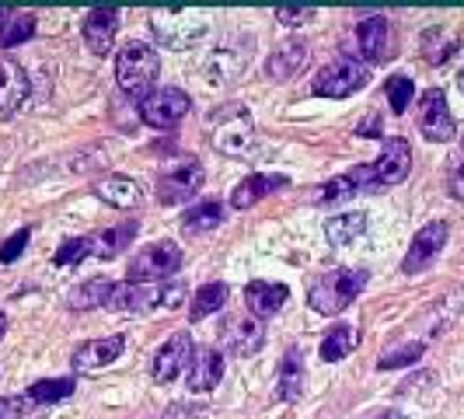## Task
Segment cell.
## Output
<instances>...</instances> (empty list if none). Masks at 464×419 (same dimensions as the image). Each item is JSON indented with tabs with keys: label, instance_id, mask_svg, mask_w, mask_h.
<instances>
[{
	"label": "cell",
	"instance_id": "6da1fadb",
	"mask_svg": "<svg viewBox=\"0 0 464 419\" xmlns=\"http://www.w3.org/2000/svg\"><path fill=\"white\" fill-rule=\"evenodd\" d=\"M157 70H161V56L147 42H126L116 52V84L126 91L129 98H147L154 91Z\"/></svg>",
	"mask_w": 464,
	"mask_h": 419
},
{
	"label": "cell",
	"instance_id": "7a4b0ae2",
	"mask_svg": "<svg viewBox=\"0 0 464 419\" xmlns=\"http://www.w3.org/2000/svg\"><path fill=\"white\" fill-rule=\"evenodd\" d=\"M367 280H370L367 269H332V273H325V276H318V280L311 284L308 304L318 314L346 312V308L357 301V293L367 287Z\"/></svg>",
	"mask_w": 464,
	"mask_h": 419
},
{
	"label": "cell",
	"instance_id": "3957f363",
	"mask_svg": "<svg viewBox=\"0 0 464 419\" xmlns=\"http://www.w3.org/2000/svg\"><path fill=\"white\" fill-rule=\"evenodd\" d=\"M213 147L227 157H255V123L245 108H224L213 116Z\"/></svg>",
	"mask_w": 464,
	"mask_h": 419
},
{
	"label": "cell",
	"instance_id": "277c9868",
	"mask_svg": "<svg viewBox=\"0 0 464 419\" xmlns=\"http://www.w3.org/2000/svg\"><path fill=\"white\" fill-rule=\"evenodd\" d=\"M181 293L185 287L181 284H172V287H144V284H116L112 293H108V304L112 312H129V314H144V312H154V308H175L181 304Z\"/></svg>",
	"mask_w": 464,
	"mask_h": 419
},
{
	"label": "cell",
	"instance_id": "5b68a950",
	"mask_svg": "<svg viewBox=\"0 0 464 419\" xmlns=\"http://www.w3.org/2000/svg\"><path fill=\"white\" fill-rule=\"evenodd\" d=\"M203 182H207V172H203V164L196 157H175L157 179V200L164 207L185 203L203 189Z\"/></svg>",
	"mask_w": 464,
	"mask_h": 419
},
{
	"label": "cell",
	"instance_id": "8992f818",
	"mask_svg": "<svg viewBox=\"0 0 464 419\" xmlns=\"http://www.w3.org/2000/svg\"><path fill=\"white\" fill-rule=\"evenodd\" d=\"M151 28L168 50H189L192 42H200L207 35L209 22L200 11H154Z\"/></svg>",
	"mask_w": 464,
	"mask_h": 419
},
{
	"label": "cell",
	"instance_id": "52a82bcc",
	"mask_svg": "<svg viewBox=\"0 0 464 419\" xmlns=\"http://www.w3.org/2000/svg\"><path fill=\"white\" fill-rule=\"evenodd\" d=\"M181 265V248L175 241H157L136 252V259L129 262V284H157L168 280Z\"/></svg>",
	"mask_w": 464,
	"mask_h": 419
},
{
	"label": "cell",
	"instance_id": "ba28073f",
	"mask_svg": "<svg viewBox=\"0 0 464 419\" xmlns=\"http://www.w3.org/2000/svg\"><path fill=\"white\" fill-rule=\"evenodd\" d=\"M367 70H363V63L357 60H339V63H329V67H321L314 80H311V91L318 95V98H346V95H353V91H360L363 84H367Z\"/></svg>",
	"mask_w": 464,
	"mask_h": 419
},
{
	"label": "cell",
	"instance_id": "9c48e42d",
	"mask_svg": "<svg viewBox=\"0 0 464 419\" xmlns=\"http://www.w3.org/2000/svg\"><path fill=\"white\" fill-rule=\"evenodd\" d=\"M189 108H192V98L181 88H154L140 102V119L154 130H168V126H175L179 119L189 116Z\"/></svg>",
	"mask_w": 464,
	"mask_h": 419
},
{
	"label": "cell",
	"instance_id": "30bf717a",
	"mask_svg": "<svg viewBox=\"0 0 464 419\" xmlns=\"http://www.w3.org/2000/svg\"><path fill=\"white\" fill-rule=\"evenodd\" d=\"M409 168H413V147H409V140L391 136L385 144V154L370 164V172H374V189H387V185L405 182V179H409Z\"/></svg>",
	"mask_w": 464,
	"mask_h": 419
},
{
	"label": "cell",
	"instance_id": "8fae6325",
	"mask_svg": "<svg viewBox=\"0 0 464 419\" xmlns=\"http://www.w3.org/2000/svg\"><path fill=\"white\" fill-rule=\"evenodd\" d=\"M419 130L426 140L433 144H447L454 136V116L447 108V98L440 88H430L422 98H419Z\"/></svg>",
	"mask_w": 464,
	"mask_h": 419
},
{
	"label": "cell",
	"instance_id": "7c38bea8",
	"mask_svg": "<svg viewBox=\"0 0 464 419\" xmlns=\"http://www.w3.org/2000/svg\"><path fill=\"white\" fill-rule=\"evenodd\" d=\"M357 42L367 63H385L394 56V28L381 14H370L357 25Z\"/></svg>",
	"mask_w": 464,
	"mask_h": 419
},
{
	"label": "cell",
	"instance_id": "4fadbf2b",
	"mask_svg": "<svg viewBox=\"0 0 464 419\" xmlns=\"http://www.w3.org/2000/svg\"><path fill=\"white\" fill-rule=\"evenodd\" d=\"M220 342L231 349L234 357H252V353L262 349V342H265V325L258 321L255 314L227 318L224 329H220Z\"/></svg>",
	"mask_w": 464,
	"mask_h": 419
},
{
	"label": "cell",
	"instance_id": "5bb4252c",
	"mask_svg": "<svg viewBox=\"0 0 464 419\" xmlns=\"http://www.w3.org/2000/svg\"><path fill=\"white\" fill-rule=\"evenodd\" d=\"M443 245H447V224H443V220L426 224V228L413 237V245H409V252H405V259H402V273H409V276L422 273V269L443 252Z\"/></svg>",
	"mask_w": 464,
	"mask_h": 419
},
{
	"label": "cell",
	"instance_id": "9a60e30c",
	"mask_svg": "<svg viewBox=\"0 0 464 419\" xmlns=\"http://www.w3.org/2000/svg\"><path fill=\"white\" fill-rule=\"evenodd\" d=\"M196 346H192V336L189 332H175L172 340L157 349L154 357V381L157 385H168L175 381L181 370H189V360H192Z\"/></svg>",
	"mask_w": 464,
	"mask_h": 419
},
{
	"label": "cell",
	"instance_id": "2e32d148",
	"mask_svg": "<svg viewBox=\"0 0 464 419\" xmlns=\"http://www.w3.org/2000/svg\"><path fill=\"white\" fill-rule=\"evenodd\" d=\"M80 32H84L88 50L95 52V56H105V52L112 50L116 32H119V11H116V7H95V11L84 18Z\"/></svg>",
	"mask_w": 464,
	"mask_h": 419
},
{
	"label": "cell",
	"instance_id": "e0dca14e",
	"mask_svg": "<svg viewBox=\"0 0 464 419\" xmlns=\"http://www.w3.org/2000/svg\"><path fill=\"white\" fill-rule=\"evenodd\" d=\"M28 98V74L22 63L14 60H0V119L14 116Z\"/></svg>",
	"mask_w": 464,
	"mask_h": 419
},
{
	"label": "cell",
	"instance_id": "ac0fdd59",
	"mask_svg": "<svg viewBox=\"0 0 464 419\" xmlns=\"http://www.w3.org/2000/svg\"><path fill=\"white\" fill-rule=\"evenodd\" d=\"M185 374H189L185 377L189 381V392H209V388H217V381L224 374V357L217 349H209V346H196V353H192Z\"/></svg>",
	"mask_w": 464,
	"mask_h": 419
},
{
	"label": "cell",
	"instance_id": "d6986e66",
	"mask_svg": "<svg viewBox=\"0 0 464 419\" xmlns=\"http://www.w3.org/2000/svg\"><path fill=\"white\" fill-rule=\"evenodd\" d=\"M123 346H126V342H123V336L88 340V342H80L78 349H74L70 364H74V370H102V367H108L112 360H119Z\"/></svg>",
	"mask_w": 464,
	"mask_h": 419
},
{
	"label": "cell",
	"instance_id": "ffe728a7",
	"mask_svg": "<svg viewBox=\"0 0 464 419\" xmlns=\"http://www.w3.org/2000/svg\"><path fill=\"white\" fill-rule=\"evenodd\" d=\"M308 52H311V46L304 42V39H297V35H293V39H286L283 46L265 60V74H269L273 80H290L297 70H304Z\"/></svg>",
	"mask_w": 464,
	"mask_h": 419
},
{
	"label": "cell",
	"instance_id": "44dd1931",
	"mask_svg": "<svg viewBox=\"0 0 464 419\" xmlns=\"http://www.w3.org/2000/svg\"><path fill=\"white\" fill-rule=\"evenodd\" d=\"M304 357L301 349H286L283 360H280V374H276V398L280 402H297L304 395Z\"/></svg>",
	"mask_w": 464,
	"mask_h": 419
},
{
	"label": "cell",
	"instance_id": "7402d4cb",
	"mask_svg": "<svg viewBox=\"0 0 464 419\" xmlns=\"http://www.w3.org/2000/svg\"><path fill=\"white\" fill-rule=\"evenodd\" d=\"M245 301H248V312L262 321V318L276 314L286 304V287L283 284H269V280H255L245 290Z\"/></svg>",
	"mask_w": 464,
	"mask_h": 419
},
{
	"label": "cell",
	"instance_id": "603a6c76",
	"mask_svg": "<svg viewBox=\"0 0 464 419\" xmlns=\"http://www.w3.org/2000/svg\"><path fill=\"white\" fill-rule=\"evenodd\" d=\"M280 189H286L283 175H248L245 182L234 189L231 207L234 210H248V207H255L258 200H265L269 192H280Z\"/></svg>",
	"mask_w": 464,
	"mask_h": 419
},
{
	"label": "cell",
	"instance_id": "cb8c5ba5",
	"mask_svg": "<svg viewBox=\"0 0 464 419\" xmlns=\"http://www.w3.org/2000/svg\"><path fill=\"white\" fill-rule=\"evenodd\" d=\"M95 192L116 210L140 207V185L133 182V179H126V175H105L102 182H95Z\"/></svg>",
	"mask_w": 464,
	"mask_h": 419
},
{
	"label": "cell",
	"instance_id": "d4e9b609",
	"mask_svg": "<svg viewBox=\"0 0 464 419\" xmlns=\"http://www.w3.org/2000/svg\"><path fill=\"white\" fill-rule=\"evenodd\" d=\"M224 203L220 200H203V203H196L192 210H185V217H181V231L185 235H209V231H217L220 224H224Z\"/></svg>",
	"mask_w": 464,
	"mask_h": 419
},
{
	"label": "cell",
	"instance_id": "484cf974",
	"mask_svg": "<svg viewBox=\"0 0 464 419\" xmlns=\"http://www.w3.org/2000/svg\"><path fill=\"white\" fill-rule=\"evenodd\" d=\"M35 35V14L28 11H0V50L22 46Z\"/></svg>",
	"mask_w": 464,
	"mask_h": 419
},
{
	"label": "cell",
	"instance_id": "4316f807",
	"mask_svg": "<svg viewBox=\"0 0 464 419\" xmlns=\"http://www.w3.org/2000/svg\"><path fill=\"white\" fill-rule=\"evenodd\" d=\"M112 287H116L112 280H105V276H91V280H84V284H78V287L67 293V304H70V308H78V312H88V308H105Z\"/></svg>",
	"mask_w": 464,
	"mask_h": 419
},
{
	"label": "cell",
	"instance_id": "83f0119b",
	"mask_svg": "<svg viewBox=\"0 0 464 419\" xmlns=\"http://www.w3.org/2000/svg\"><path fill=\"white\" fill-rule=\"evenodd\" d=\"M360 342V329L357 325H336L325 340H321V360L336 364V360H346Z\"/></svg>",
	"mask_w": 464,
	"mask_h": 419
},
{
	"label": "cell",
	"instance_id": "f1b7e54d",
	"mask_svg": "<svg viewBox=\"0 0 464 419\" xmlns=\"http://www.w3.org/2000/svg\"><path fill=\"white\" fill-rule=\"evenodd\" d=\"M363 231H367V213H360V210L339 213V217H332V220L325 224V235H329L332 245H349V241H357Z\"/></svg>",
	"mask_w": 464,
	"mask_h": 419
},
{
	"label": "cell",
	"instance_id": "f546056e",
	"mask_svg": "<svg viewBox=\"0 0 464 419\" xmlns=\"http://www.w3.org/2000/svg\"><path fill=\"white\" fill-rule=\"evenodd\" d=\"M227 284H203V287L192 293V321H203L209 314H217L227 304Z\"/></svg>",
	"mask_w": 464,
	"mask_h": 419
},
{
	"label": "cell",
	"instance_id": "4dcf8cb0",
	"mask_svg": "<svg viewBox=\"0 0 464 419\" xmlns=\"http://www.w3.org/2000/svg\"><path fill=\"white\" fill-rule=\"evenodd\" d=\"M74 388H78L74 377H50V381H35L28 388V398H32V405H56V402L70 398Z\"/></svg>",
	"mask_w": 464,
	"mask_h": 419
},
{
	"label": "cell",
	"instance_id": "1f68e13d",
	"mask_svg": "<svg viewBox=\"0 0 464 419\" xmlns=\"http://www.w3.org/2000/svg\"><path fill=\"white\" fill-rule=\"evenodd\" d=\"M136 231H140V224H136V220H126V224H119V228H108V231H102V235L95 237V256H102V259L119 256L129 241L136 237Z\"/></svg>",
	"mask_w": 464,
	"mask_h": 419
},
{
	"label": "cell",
	"instance_id": "d6a6232c",
	"mask_svg": "<svg viewBox=\"0 0 464 419\" xmlns=\"http://www.w3.org/2000/svg\"><path fill=\"white\" fill-rule=\"evenodd\" d=\"M91 252H95V237H67V241L56 248L52 262H56V265H74V262H80L84 256H91Z\"/></svg>",
	"mask_w": 464,
	"mask_h": 419
},
{
	"label": "cell",
	"instance_id": "836d02e7",
	"mask_svg": "<svg viewBox=\"0 0 464 419\" xmlns=\"http://www.w3.org/2000/svg\"><path fill=\"white\" fill-rule=\"evenodd\" d=\"M385 91H387V102H391V112H398V116H402L415 98V84L409 78H387Z\"/></svg>",
	"mask_w": 464,
	"mask_h": 419
},
{
	"label": "cell",
	"instance_id": "e575fe53",
	"mask_svg": "<svg viewBox=\"0 0 464 419\" xmlns=\"http://www.w3.org/2000/svg\"><path fill=\"white\" fill-rule=\"evenodd\" d=\"M422 357V342H409V346H402V349H394V353H385L377 367L381 370H394V367H405V364H415Z\"/></svg>",
	"mask_w": 464,
	"mask_h": 419
},
{
	"label": "cell",
	"instance_id": "d590c367",
	"mask_svg": "<svg viewBox=\"0 0 464 419\" xmlns=\"http://www.w3.org/2000/svg\"><path fill=\"white\" fill-rule=\"evenodd\" d=\"M311 18H314V7H301V4H280L276 7V22H283L290 28L304 25Z\"/></svg>",
	"mask_w": 464,
	"mask_h": 419
},
{
	"label": "cell",
	"instance_id": "8d00e7d4",
	"mask_svg": "<svg viewBox=\"0 0 464 419\" xmlns=\"http://www.w3.org/2000/svg\"><path fill=\"white\" fill-rule=\"evenodd\" d=\"M353 192H357V185L349 182V175H339V179H332V182L321 189V203H342Z\"/></svg>",
	"mask_w": 464,
	"mask_h": 419
},
{
	"label": "cell",
	"instance_id": "74e56055",
	"mask_svg": "<svg viewBox=\"0 0 464 419\" xmlns=\"http://www.w3.org/2000/svg\"><path fill=\"white\" fill-rule=\"evenodd\" d=\"M28 237H32V231H14V235L7 237L4 245H0V265H11V262L18 259L22 252H25V245H28Z\"/></svg>",
	"mask_w": 464,
	"mask_h": 419
},
{
	"label": "cell",
	"instance_id": "f35d334b",
	"mask_svg": "<svg viewBox=\"0 0 464 419\" xmlns=\"http://www.w3.org/2000/svg\"><path fill=\"white\" fill-rule=\"evenodd\" d=\"M447 189H450L454 200H464V154L450 161V168H447Z\"/></svg>",
	"mask_w": 464,
	"mask_h": 419
},
{
	"label": "cell",
	"instance_id": "ab89813d",
	"mask_svg": "<svg viewBox=\"0 0 464 419\" xmlns=\"http://www.w3.org/2000/svg\"><path fill=\"white\" fill-rule=\"evenodd\" d=\"M32 398H0V419H25Z\"/></svg>",
	"mask_w": 464,
	"mask_h": 419
},
{
	"label": "cell",
	"instance_id": "60d3db41",
	"mask_svg": "<svg viewBox=\"0 0 464 419\" xmlns=\"http://www.w3.org/2000/svg\"><path fill=\"white\" fill-rule=\"evenodd\" d=\"M370 419H402L394 409H385V413H377V416H370Z\"/></svg>",
	"mask_w": 464,
	"mask_h": 419
},
{
	"label": "cell",
	"instance_id": "b9f144b4",
	"mask_svg": "<svg viewBox=\"0 0 464 419\" xmlns=\"http://www.w3.org/2000/svg\"><path fill=\"white\" fill-rule=\"evenodd\" d=\"M4 332H7V314L0 312V340H4Z\"/></svg>",
	"mask_w": 464,
	"mask_h": 419
},
{
	"label": "cell",
	"instance_id": "7bdbcfd3",
	"mask_svg": "<svg viewBox=\"0 0 464 419\" xmlns=\"http://www.w3.org/2000/svg\"><path fill=\"white\" fill-rule=\"evenodd\" d=\"M461 154H464V140H461Z\"/></svg>",
	"mask_w": 464,
	"mask_h": 419
},
{
	"label": "cell",
	"instance_id": "ee69618b",
	"mask_svg": "<svg viewBox=\"0 0 464 419\" xmlns=\"http://www.w3.org/2000/svg\"><path fill=\"white\" fill-rule=\"evenodd\" d=\"M461 84H464V74H461Z\"/></svg>",
	"mask_w": 464,
	"mask_h": 419
}]
</instances>
